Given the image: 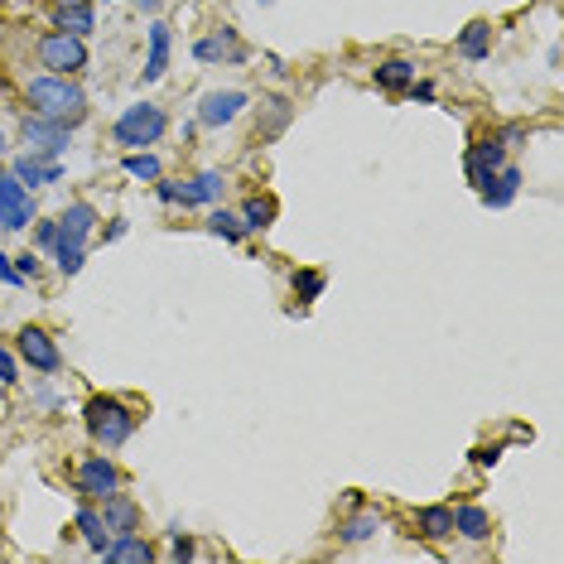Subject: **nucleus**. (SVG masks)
Wrapping results in <instances>:
<instances>
[{
  "instance_id": "obj_19",
  "label": "nucleus",
  "mask_w": 564,
  "mask_h": 564,
  "mask_svg": "<svg viewBox=\"0 0 564 564\" xmlns=\"http://www.w3.org/2000/svg\"><path fill=\"white\" fill-rule=\"evenodd\" d=\"M458 54L468 58V63H483L492 54V25L487 20H473V25L458 34Z\"/></svg>"
},
{
  "instance_id": "obj_28",
  "label": "nucleus",
  "mask_w": 564,
  "mask_h": 564,
  "mask_svg": "<svg viewBox=\"0 0 564 564\" xmlns=\"http://www.w3.org/2000/svg\"><path fill=\"white\" fill-rule=\"evenodd\" d=\"M126 174H131V179H145V184H155L164 169H160V160H155L150 150H135V155H126Z\"/></svg>"
},
{
  "instance_id": "obj_38",
  "label": "nucleus",
  "mask_w": 564,
  "mask_h": 564,
  "mask_svg": "<svg viewBox=\"0 0 564 564\" xmlns=\"http://www.w3.org/2000/svg\"><path fill=\"white\" fill-rule=\"evenodd\" d=\"M410 92H415V97H420V102H434V82H420V87H415V82H410Z\"/></svg>"
},
{
  "instance_id": "obj_29",
  "label": "nucleus",
  "mask_w": 564,
  "mask_h": 564,
  "mask_svg": "<svg viewBox=\"0 0 564 564\" xmlns=\"http://www.w3.org/2000/svg\"><path fill=\"white\" fill-rule=\"evenodd\" d=\"M295 295L299 299H319L323 295V275H319V270H295Z\"/></svg>"
},
{
  "instance_id": "obj_16",
  "label": "nucleus",
  "mask_w": 564,
  "mask_h": 564,
  "mask_svg": "<svg viewBox=\"0 0 564 564\" xmlns=\"http://www.w3.org/2000/svg\"><path fill=\"white\" fill-rule=\"evenodd\" d=\"M516 188H521V169H516V164H502L478 193H483L487 208H507L511 198H516Z\"/></svg>"
},
{
  "instance_id": "obj_36",
  "label": "nucleus",
  "mask_w": 564,
  "mask_h": 564,
  "mask_svg": "<svg viewBox=\"0 0 564 564\" xmlns=\"http://www.w3.org/2000/svg\"><path fill=\"white\" fill-rule=\"evenodd\" d=\"M58 242V222H39V246H54Z\"/></svg>"
},
{
  "instance_id": "obj_15",
  "label": "nucleus",
  "mask_w": 564,
  "mask_h": 564,
  "mask_svg": "<svg viewBox=\"0 0 564 564\" xmlns=\"http://www.w3.org/2000/svg\"><path fill=\"white\" fill-rule=\"evenodd\" d=\"M102 521H107L111 540H116V536H131V531H135V521H140V511H135L131 497L111 492V497H102Z\"/></svg>"
},
{
  "instance_id": "obj_20",
  "label": "nucleus",
  "mask_w": 564,
  "mask_h": 564,
  "mask_svg": "<svg viewBox=\"0 0 564 564\" xmlns=\"http://www.w3.org/2000/svg\"><path fill=\"white\" fill-rule=\"evenodd\" d=\"M415 82V63L410 58H386L381 68H376V87L381 92H405Z\"/></svg>"
},
{
  "instance_id": "obj_14",
  "label": "nucleus",
  "mask_w": 564,
  "mask_h": 564,
  "mask_svg": "<svg viewBox=\"0 0 564 564\" xmlns=\"http://www.w3.org/2000/svg\"><path fill=\"white\" fill-rule=\"evenodd\" d=\"M10 174L20 179V184H58L63 179V169H58V160H44V155H15V164H10Z\"/></svg>"
},
{
  "instance_id": "obj_9",
  "label": "nucleus",
  "mask_w": 564,
  "mask_h": 564,
  "mask_svg": "<svg viewBox=\"0 0 564 564\" xmlns=\"http://www.w3.org/2000/svg\"><path fill=\"white\" fill-rule=\"evenodd\" d=\"M15 338H20V343H15V348H20V357H25L34 372L49 376V372H58V367H63V352H58V343L49 338V333H44V328H34V323H29V328H20Z\"/></svg>"
},
{
  "instance_id": "obj_23",
  "label": "nucleus",
  "mask_w": 564,
  "mask_h": 564,
  "mask_svg": "<svg viewBox=\"0 0 564 564\" xmlns=\"http://www.w3.org/2000/svg\"><path fill=\"white\" fill-rule=\"evenodd\" d=\"M54 29H63V34H92V5L82 0V5H58L54 10Z\"/></svg>"
},
{
  "instance_id": "obj_21",
  "label": "nucleus",
  "mask_w": 564,
  "mask_h": 564,
  "mask_svg": "<svg viewBox=\"0 0 564 564\" xmlns=\"http://www.w3.org/2000/svg\"><path fill=\"white\" fill-rule=\"evenodd\" d=\"M415 526H420V536L425 540H444V536H454V511L449 507H420L415 511Z\"/></svg>"
},
{
  "instance_id": "obj_10",
  "label": "nucleus",
  "mask_w": 564,
  "mask_h": 564,
  "mask_svg": "<svg viewBox=\"0 0 564 564\" xmlns=\"http://www.w3.org/2000/svg\"><path fill=\"white\" fill-rule=\"evenodd\" d=\"M246 97L242 87H227V92H208L203 97V107H198V126H227V121H237L246 111Z\"/></svg>"
},
{
  "instance_id": "obj_22",
  "label": "nucleus",
  "mask_w": 564,
  "mask_h": 564,
  "mask_svg": "<svg viewBox=\"0 0 564 564\" xmlns=\"http://www.w3.org/2000/svg\"><path fill=\"white\" fill-rule=\"evenodd\" d=\"M169 68V25H150V58H145V82H160Z\"/></svg>"
},
{
  "instance_id": "obj_24",
  "label": "nucleus",
  "mask_w": 564,
  "mask_h": 564,
  "mask_svg": "<svg viewBox=\"0 0 564 564\" xmlns=\"http://www.w3.org/2000/svg\"><path fill=\"white\" fill-rule=\"evenodd\" d=\"M454 531L463 540H487V536H492V521H487L483 507H458L454 511Z\"/></svg>"
},
{
  "instance_id": "obj_26",
  "label": "nucleus",
  "mask_w": 564,
  "mask_h": 564,
  "mask_svg": "<svg viewBox=\"0 0 564 564\" xmlns=\"http://www.w3.org/2000/svg\"><path fill=\"white\" fill-rule=\"evenodd\" d=\"M270 222H275V203H270V198H246V208H242L246 232H266Z\"/></svg>"
},
{
  "instance_id": "obj_34",
  "label": "nucleus",
  "mask_w": 564,
  "mask_h": 564,
  "mask_svg": "<svg viewBox=\"0 0 564 564\" xmlns=\"http://www.w3.org/2000/svg\"><path fill=\"white\" fill-rule=\"evenodd\" d=\"M0 280H5V285H25V275L10 266V256H0Z\"/></svg>"
},
{
  "instance_id": "obj_37",
  "label": "nucleus",
  "mask_w": 564,
  "mask_h": 564,
  "mask_svg": "<svg viewBox=\"0 0 564 564\" xmlns=\"http://www.w3.org/2000/svg\"><path fill=\"white\" fill-rule=\"evenodd\" d=\"M15 270H20L25 280H34V275H39V261H34V256H20V261H15Z\"/></svg>"
},
{
  "instance_id": "obj_39",
  "label": "nucleus",
  "mask_w": 564,
  "mask_h": 564,
  "mask_svg": "<svg viewBox=\"0 0 564 564\" xmlns=\"http://www.w3.org/2000/svg\"><path fill=\"white\" fill-rule=\"evenodd\" d=\"M121 237H126V222L116 217V222H111V227H107V242H121Z\"/></svg>"
},
{
  "instance_id": "obj_17",
  "label": "nucleus",
  "mask_w": 564,
  "mask_h": 564,
  "mask_svg": "<svg viewBox=\"0 0 564 564\" xmlns=\"http://www.w3.org/2000/svg\"><path fill=\"white\" fill-rule=\"evenodd\" d=\"M78 536L87 540V550H92V555H107L111 531H107V521H102V511L92 507V502H82V507H78Z\"/></svg>"
},
{
  "instance_id": "obj_35",
  "label": "nucleus",
  "mask_w": 564,
  "mask_h": 564,
  "mask_svg": "<svg viewBox=\"0 0 564 564\" xmlns=\"http://www.w3.org/2000/svg\"><path fill=\"white\" fill-rule=\"evenodd\" d=\"M497 140H502V145H521V140H526V131H521V126H502V131H497Z\"/></svg>"
},
{
  "instance_id": "obj_3",
  "label": "nucleus",
  "mask_w": 564,
  "mask_h": 564,
  "mask_svg": "<svg viewBox=\"0 0 564 564\" xmlns=\"http://www.w3.org/2000/svg\"><path fill=\"white\" fill-rule=\"evenodd\" d=\"M164 131H169V116H164V107H155V102H135V107H126L116 116V126H111L116 145H126V150H145V145H155Z\"/></svg>"
},
{
  "instance_id": "obj_25",
  "label": "nucleus",
  "mask_w": 564,
  "mask_h": 564,
  "mask_svg": "<svg viewBox=\"0 0 564 564\" xmlns=\"http://www.w3.org/2000/svg\"><path fill=\"white\" fill-rule=\"evenodd\" d=\"M376 531H381V516H376V511H362V516H352V521L338 526V536L348 540V545H357V540H372Z\"/></svg>"
},
{
  "instance_id": "obj_6",
  "label": "nucleus",
  "mask_w": 564,
  "mask_h": 564,
  "mask_svg": "<svg viewBox=\"0 0 564 564\" xmlns=\"http://www.w3.org/2000/svg\"><path fill=\"white\" fill-rule=\"evenodd\" d=\"M20 135H25L29 155H44V160H58L68 150V126H58L49 116H25L20 121Z\"/></svg>"
},
{
  "instance_id": "obj_5",
  "label": "nucleus",
  "mask_w": 564,
  "mask_h": 564,
  "mask_svg": "<svg viewBox=\"0 0 564 564\" xmlns=\"http://www.w3.org/2000/svg\"><path fill=\"white\" fill-rule=\"evenodd\" d=\"M222 174L217 169H203L198 179H188V184H174V179H155V193H160V203H184V208H198V203H213L217 193H222Z\"/></svg>"
},
{
  "instance_id": "obj_12",
  "label": "nucleus",
  "mask_w": 564,
  "mask_h": 564,
  "mask_svg": "<svg viewBox=\"0 0 564 564\" xmlns=\"http://www.w3.org/2000/svg\"><path fill=\"white\" fill-rule=\"evenodd\" d=\"M193 58L198 63H242L246 49H242V39H237V29H217V34L193 44Z\"/></svg>"
},
{
  "instance_id": "obj_41",
  "label": "nucleus",
  "mask_w": 564,
  "mask_h": 564,
  "mask_svg": "<svg viewBox=\"0 0 564 564\" xmlns=\"http://www.w3.org/2000/svg\"><path fill=\"white\" fill-rule=\"evenodd\" d=\"M0 150H5V135H0Z\"/></svg>"
},
{
  "instance_id": "obj_2",
  "label": "nucleus",
  "mask_w": 564,
  "mask_h": 564,
  "mask_svg": "<svg viewBox=\"0 0 564 564\" xmlns=\"http://www.w3.org/2000/svg\"><path fill=\"white\" fill-rule=\"evenodd\" d=\"M82 425H87L97 449H121L135 434V415H131V405L116 401V396H92V401L82 405Z\"/></svg>"
},
{
  "instance_id": "obj_40",
  "label": "nucleus",
  "mask_w": 564,
  "mask_h": 564,
  "mask_svg": "<svg viewBox=\"0 0 564 564\" xmlns=\"http://www.w3.org/2000/svg\"><path fill=\"white\" fill-rule=\"evenodd\" d=\"M58 5H82V0H58Z\"/></svg>"
},
{
  "instance_id": "obj_42",
  "label": "nucleus",
  "mask_w": 564,
  "mask_h": 564,
  "mask_svg": "<svg viewBox=\"0 0 564 564\" xmlns=\"http://www.w3.org/2000/svg\"><path fill=\"white\" fill-rule=\"evenodd\" d=\"M261 5H270V0H261Z\"/></svg>"
},
{
  "instance_id": "obj_4",
  "label": "nucleus",
  "mask_w": 564,
  "mask_h": 564,
  "mask_svg": "<svg viewBox=\"0 0 564 564\" xmlns=\"http://www.w3.org/2000/svg\"><path fill=\"white\" fill-rule=\"evenodd\" d=\"M39 63H44L49 73L73 78V73L87 68V44H82L78 34H63V29H54V34H44V39H39Z\"/></svg>"
},
{
  "instance_id": "obj_18",
  "label": "nucleus",
  "mask_w": 564,
  "mask_h": 564,
  "mask_svg": "<svg viewBox=\"0 0 564 564\" xmlns=\"http://www.w3.org/2000/svg\"><path fill=\"white\" fill-rule=\"evenodd\" d=\"M102 560H111V564H150V560H155V545H150V540H140L131 531V536H116V540H111Z\"/></svg>"
},
{
  "instance_id": "obj_11",
  "label": "nucleus",
  "mask_w": 564,
  "mask_h": 564,
  "mask_svg": "<svg viewBox=\"0 0 564 564\" xmlns=\"http://www.w3.org/2000/svg\"><path fill=\"white\" fill-rule=\"evenodd\" d=\"M463 164H468V179L483 188L487 179L507 164V145H502L497 135H487V140H478V145H468V160H463Z\"/></svg>"
},
{
  "instance_id": "obj_7",
  "label": "nucleus",
  "mask_w": 564,
  "mask_h": 564,
  "mask_svg": "<svg viewBox=\"0 0 564 564\" xmlns=\"http://www.w3.org/2000/svg\"><path fill=\"white\" fill-rule=\"evenodd\" d=\"M78 492L87 497V502H102V497H111V492H121V473H116V463H111L107 454L82 458V468H78Z\"/></svg>"
},
{
  "instance_id": "obj_31",
  "label": "nucleus",
  "mask_w": 564,
  "mask_h": 564,
  "mask_svg": "<svg viewBox=\"0 0 564 564\" xmlns=\"http://www.w3.org/2000/svg\"><path fill=\"white\" fill-rule=\"evenodd\" d=\"M0 381H5V386H15V381H20V367H15V357H10L5 348H0Z\"/></svg>"
},
{
  "instance_id": "obj_33",
  "label": "nucleus",
  "mask_w": 564,
  "mask_h": 564,
  "mask_svg": "<svg viewBox=\"0 0 564 564\" xmlns=\"http://www.w3.org/2000/svg\"><path fill=\"white\" fill-rule=\"evenodd\" d=\"M169 555H174L179 564L193 560V540H188V536H174V545H169Z\"/></svg>"
},
{
  "instance_id": "obj_13",
  "label": "nucleus",
  "mask_w": 564,
  "mask_h": 564,
  "mask_svg": "<svg viewBox=\"0 0 564 564\" xmlns=\"http://www.w3.org/2000/svg\"><path fill=\"white\" fill-rule=\"evenodd\" d=\"M92 227H97V208L92 203H73L68 213L58 217V246H87V237H92Z\"/></svg>"
},
{
  "instance_id": "obj_8",
  "label": "nucleus",
  "mask_w": 564,
  "mask_h": 564,
  "mask_svg": "<svg viewBox=\"0 0 564 564\" xmlns=\"http://www.w3.org/2000/svg\"><path fill=\"white\" fill-rule=\"evenodd\" d=\"M34 222V203H29V188L5 169L0 174V227H10V232H20Z\"/></svg>"
},
{
  "instance_id": "obj_32",
  "label": "nucleus",
  "mask_w": 564,
  "mask_h": 564,
  "mask_svg": "<svg viewBox=\"0 0 564 564\" xmlns=\"http://www.w3.org/2000/svg\"><path fill=\"white\" fill-rule=\"evenodd\" d=\"M497 458H502V444H483V449H473V463H478V468H492Z\"/></svg>"
},
{
  "instance_id": "obj_1",
  "label": "nucleus",
  "mask_w": 564,
  "mask_h": 564,
  "mask_svg": "<svg viewBox=\"0 0 564 564\" xmlns=\"http://www.w3.org/2000/svg\"><path fill=\"white\" fill-rule=\"evenodd\" d=\"M25 102L34 107V116H49L58 126H82V116H87V97H82L78 82H68L63 73H39V78H29L25 87Z\"/></svg>"
},
{
  "instance_id": "obj_27",
  "label": "nucleus",
  "mask_w": 564,
  "mask_h": 564,
  "mask_svg": "<svg viewBox=\"0 0 564 564\" xmlns=\"http://www.w3.org/2000/svg\"><path fill=\"white\" fill-rule=\"evenodd\" d=\"M208 232L213 237H222V242H242V217H232L227 208H213V217H208Z\"/></svg>"
},
{
  "instance_id": "obj_30",
  "label": "nucleus",
  "mask_w": 564,
  "mask_h": 564,
  "mask_svg": "<svg viewBox=\"0 0 564 564\" xmlns=\"http://www.w3.org/2000/svg\"><path fill=\"white\" fill-rule=\"evenodd\" d=\"M54 256H58V270H63V275H78V270L87 266V251H82V246H58Z\"/></svg>"
}]
</instances>
